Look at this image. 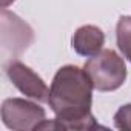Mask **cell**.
Segmentation results:
<instances>
[{
	"label": "cell",
	"instance_id": "cell-1",
	"mask_svg": "<svg viewBox=\"0 0 131 131\" xmlns=\"http://www.w3.org/2000/svg\"><path fill=\"white\" fill-rule=\"evenodd\" d=\"M93 82L83 68L65 65L59 68L49 86L48 105L56 114L43 129H97L93 105Z\"/></svg>",
	"mask_w": 131,
	"mask_h": 131
},
{
	"label": "cell",
	"instance_id": "cell-2",
	"mask_svg": "<svg viewBox=\"0 0 131 131\" xmlns=\"http://www.w3.org/2000/svg\"><path fill=\"white\" fill-rule=\"evenodd\" d=\"M83 70L90 76L94 90L100 93H110L119 90L126 80L125 60L114 49H102L99 54L90 57Z\"/></svg>",
	"mask_w": 131,
	"mask_h": 131
},
{
	"label": "cell",
	"instance_id": "cell-3",
	"mask_svg": "<svg viewBox=\"0 0 131 131\" xmlns=\"http://www.w3.org/2000/svg\"><path fill=\"white\" fill-rule=\"evenodd\" d=\"M0 113L3 125L14 131L43 129L46 122V113L40 105L20 97L3 100Z\"/></svg>",
	"mask_w": 131,
	"mask_h": 131
},
{
	"label": "cell",
	"instance_id": "cell-4",
	"mask_svg": "<svg viewBox=\"0 0 131 131\" xmlns=\"http://www.w3.org/2000/svg\"><path fill=\"white\" fill-rule=\"evenodd\" d=\"M6 76L13 82V85L26 97L37 102H48L49 88L46 86L45 80L28 65L19 60H11L6 65Z\"/></svg>",
	"mask_w": 131,
	"mask_h": 131
},
{
	"label": "cell",
	"instance_id": "cell-5",
	"mask_svg": "<svg viewBox=\"0 0 131 131\" xmlns=\"http://www.w3.org/2000/svg\"><path fill=\"white\" fill-rule=\"evenodd\" d=\"M34 40L32 28L23 22L17 14L2 8V45L13 54H20Z\"/></svg>",
	"mask_w": 131,
	"mask_h": 131
},
{
	"label": "cell",
	"instance_id": "cell-6",
	"mask_svg": "<svg viewBox=\"0 0 131 131\" xmlns=\"http://www.w3.org/2000/svg\"><path fill=\"white\" fill-rule=\"evenodd\" d=\"M73 49L83 57H93L99 54L105 45V34L96 25H83L76 29L71 39Z\"/></svg>",
	"mask_w": 131,
	"mask_h": 131
},
{
	"label": "cell",
	"instance_id": "cell-7",
	"mask_svg": "<svg viewBox=\"0 0 131 131\" xmlns=\"http://www.w3.org/2000/svg\"><path fill=\"white\" fill-rule=\"evenodd\" d=\"M116 40L122 56L128 62H131V16H122L117 20Z\"/></svg>",
	"mask_w": 131,
	"mask_h": 131
},
{
	"label": "cell",
	"instance_id": "cell-8",
	"mask_svg": "<svg viewBox=\"0 0 131 131\" xmlns=\"http://www.w3.org/2000/svg\"><path fill=\"white\" fill-rule=\"evenodd\" d=\"M114 126L122 131H131V103L122 105L114 114Z\"/></svg>",
	"mask_w": 131,
	"mask_h": 131
},
{
	"label": "cell",
	"instance_id": "cell-9",
	"mask_svg": "<svg viewBox=\"0 0 131 131\" xmlns=\"http://www.w3.org/2000/svg\"><path fill=\"white\" fill-rule=\"evenodd\" d=\"M13 2H16V0H2V8H6V6H9Z\"/></svg>",
	"mask_w": 131,
	"mask_h": 131
}]
</instances>
